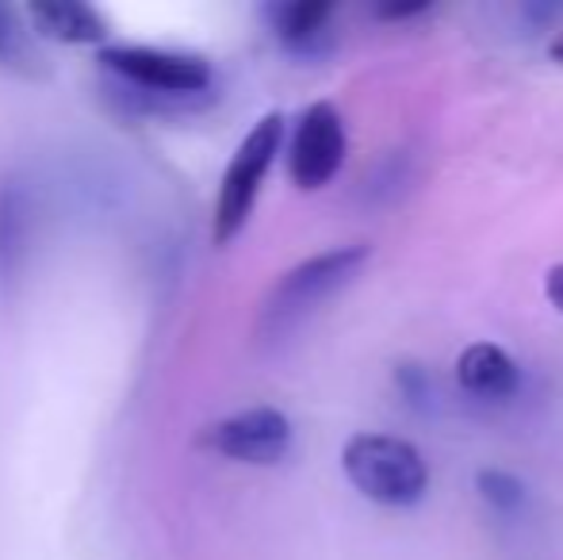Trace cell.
Segmentation results:
<instances>
[{"mask_svg":"<svg viewBox=\"0 0 563 560\" xmlns=\"http://www.w3.org/2000/svg\"><path fill=\"white\" fill-rule=\"evenodd\" d=\"M368 254L372 250L364 242H345V246H330L291 265L261 304V334L284 338L299 330L314 311H322L338 292H345L361 277Z\"/></svg>","mask_w":563,"mask_h":560,"instance_id":"6da1fadb","label":"cell"},{"mask_svg":"<svg viewBox=\"0 0 563 560\" xmlns=\"http://www.w3.org/2000/svg\"><path fill=\"white\" fill-rule=\"evenodd\" d=\"M341 472L368 503L391 510L418 507L430 492V461L395 433H353L341 449Z\"/></svg>","mask_w":563,"mask_h":560,"instance_id":"7a4b0ae2","label":"cell"},{"mask_svg":"<svg viewBox=\"0 0 563 560\" xmlns=\"http://www.w3.org/2000/svg\"><path fill=\"white\" fill-rule=\"evenodd\" d=\"M280 146H284V116L280 112L261 116V120L250 128V135L238 142L223 180H219L216 216H211V239H216L219 246H227L230 239H238L242 227L250 223L253 208H257V196H261V188H265V177H268V169H273Z\"/></svg>","mask_w":563,"mask_h":560,"instance_id":"3957f363","label":"cell"},{"mask_svg":"<svg viewBox=\"0 0 563 560\" xmlns=\"http://www.w3.org/2000/svg\"><path fill=\"white\" fill-rule=\"evenodd\" d=\"M345 154L349 139L338 108L327 105V100L303 108L288 139V173L296 180V188H303V193L327 188L345 165Z\"/></svg>","mask_w":563,"mask_h":560,"instance_id":"277c9868","label":"cell"},{"mask_svg":"<svg viewBox=\"0 0 563 560\" xmlns=\"http://www.w3.org/2000/svg\"><path fill=\"white\" fill-rule=\"evenodd\" d=\"M100 58L112 74L146 92L196 97V92L211 89V66L200 54L162 51V46H108Z\"/></svg>","mask_w":563,"mask_h":560,"instance_id":"5b68a950","label":"cell"},{"mask_svg":"<svg viewBox=\"0 0 563 560\" xmlns=\"http://www.w3.org/2000/svg\"><path fill=\"white\" fill-rule=\"evenodd\" d=\"M291 419L276 407H245L208 426L203 446L238 464H280L291 449Z\"/></svg>","mask_w":563,"mask_h":560,"instance_id":"8992f818","label":"cell"},{"mask_svg":"<svg viewBox=\"0 0 563 560\" xmlns=\"http://www.w3.org/2000/svg\"><path fill=\"white\" fill-rule=\"evenodd\" d=\"M452 376H456V388L475 404H510L518 399L521 381H526L518 358L495 342L464 345L452 365Z\"/></svg>","mask_w":563,"mask_h":560,"instance_id":"52a82bcc","label":"cell"},{"mask_svg":"<svg viewBox=\"0 0 563 560\" xmlns=\"http://www.w3.org/2000/svg\"><path fill=\"white\" fill-rule=\"evenodd\" d=\"M265 15L276 43L296 54V58H322L334 46L338 4H327V0H288V4H273Z\"/></svg>","mask_w":563,"mask_h":560,"instance_id":"ba28073f","label":"cell"},{"mask_svg":"<svg viewBox=\"0 0 563 560\" xmlns=\"http://www.w3.org/2000/svg\"><path fill=\"white\" fill-rule=\"evenodd\" d=\"M27 15L35 31L58 39V43H100L108 35V23L100 20L97 8L74 4V0H38L27 8Z\"/></svg>","mask_w":563,"mask_h":560,"instance_id":"9c48e42d","label":"cell"},{"mask_svg":"<svg viewBox=\"0 0 563 560\" xmlns=\"http://www.w3.org/2000/svg\"><path fill=\"white\" fill-rule=\"evenodd\" d=\"M31 242V204L20 185H0V284L15 281L27 262Z\"/></svg>","mask_w":563,"mask_h":560,"instance_id":"30bf717a","label":"cell"},{"mask_svg":"<svg viewBox=\"0 0 563 560\" xmlns=\"http://www.w3.org/2000/svg\"><path fill=\"white\" fill-rule=\"evenodd\" d=\"M475 495H479L490 515L506 518V523H518L529 510V503H533L529 484L510 469H479L475 472Z\"/></svg>","mask_w":563,"mask_h":560,"instance_id":"8fae6325","label":"cell"},{"mask_svg":"<svg viewBox=\"0 0 563 560\" xmlns=\"http://www.w3.org/2000/svg\"><path fill=\"white\" fill-rule=\"evenodd\" d=\"M35 46H31V31L20 20V12L0 4V66L12 74H35Z\"/></svg>","mask_w":563,"mask_h":560,"instance_id":"7c38bea8","label":"cell"},{"mask_svg":"<svg viewBox=\"0 0 563 560\" xmlns=\"http://www.w3.org/2000/svg\"><path fill=\"white\" fill-rule=\"evenodd\" d=\"M391 381H395V392L402 396V404H407L415 415L433 411V404H438V381H433V373L422 365V361H399Z\"/></svg>","mask_w":563,"mask_h":560,"instance_id":"4fadbf2b","label":"cell"},{"mask_svg":"<svg viewBox=\"0 0 563 560\" xmlns=\"http://www.w3.org/2000/svg\"><path fill=\"white\" fill-rule=\"evenodd\" d=\"M518 15L526 20L529 31H552L563 20V4H544V0L537 4V0H529V4L518 8Z\"/></svg>","mask_w":563,"mask_h":560,"instance_id":"5bb4252c","label":"cell"},{"mask_svg":"<svg viewBox=\"0 0 563 560\" xmlns=\"http://www.w3.org/2000/svg\"><path fill=\"white\" fill-rule=\"evenodd\" d=\"M426 12H433L426 0H407V4H379L372 15H376L379 23H407V20H422Z\"/></svg>","mask_w":563,"mask_h":560,"instance_id":"9a60e30c","label":"cell"},{"mask_svg":"<svg viewBox=\"0 0 563 560\" xmlns=\"http://www.w3.org/2000/svg\"><path fill=\"white\" fill-rule=\"evenodd\" d=\"M544 296H549V304L563 315V262L544 273Z\"/></svg>","mask_w":563,"mask_h":560,"instance_id":"2e32d148","label":"cell"},{"mask_svg":"<svg viewBox=\"0 0 563 560\" xmlns=\"http://www.w3.org/2000/svg\"><path fill=\"white\" fill-rule=\"evenodd\" d=\"M549 58L556 62V66H563V28L549 39Z\"/></svg>","mask_w":563,"mask_h":560,"instance_id":"e0dca14e","label":"cell"}]
</instances>
